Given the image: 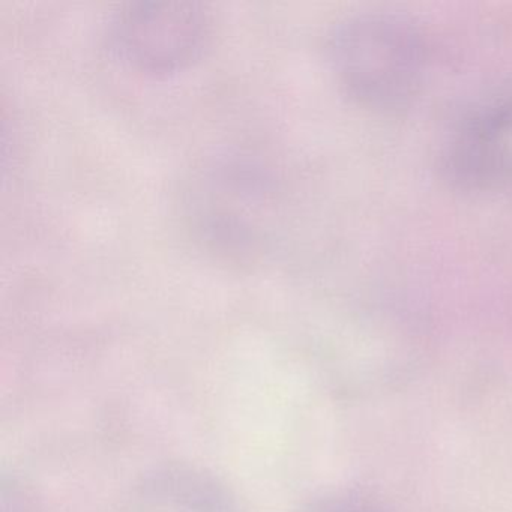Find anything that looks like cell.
Wrapping results in <instances>:
<instances>
[{
  "instance_id": "1",
  "label": "cell",
  "mask_w": 512,
  "mask_h": 512,
  "mask_svg": "<svg viewBox=\"0 0 512 512\" xmlns=\"http://www.w3.org/2000/svg\"><path fill=\"white\" fill-rule=\"evenodd\" d=\"M328 53L338 85L368 109H403L424 83V37L409 20L395 14L344 20L332 32Z\"/></svg>"
},
{
  "instance_id": "2",
  "label": "cell",
  "mask_w": 512,
  "mask_h": 512,
  "mask_svg": "<svg viewBox=\"0 0 512 512\" xmlns=\"http://www.w3.org/2000/svg\"><path fill=\"white\" fill-rule=\"evenodd\" d=\"M211 40V16L193 2H136L109 25L110 52L143 76L184 71L202 58Z\"/></svg>"
},
{
  "instance_id": "3",
  "label": "cell",
  "mask_w": 512,
  "mask_h": 512,
  "mask_svg": "<svg viewBox=\"0 0 512 512\" xmlns=\"http://www.w3.org/2000/svg\"><path fill=\"white\" fill-rule=\"evenodd\" d=\"M442 167L448 181L461 190H511L512 98L467 116L446 143Z\"/></svg>"
},
{
  "instance_id": "4",
  "label": "cell",
  "mask_w": 512,
  "mask_h": 512,
  "mask_svg": "<svg viewBox=\"0 0 512 512\" xmlns=\"http://www.w3.org/2000/svg\"><path fill=\"white\" fill-rule=\"evenodd\" d=\"M136 512H250L238 494L208 470L188 464L158 467L137 485Z\"/></svg>"
},
{
  "instance_id": "5",
  "label": "cell",
  "mask_w": 512,
  "mask_h": 512,
  "mask_svg": "<svg viewBox=\"0 0 512 512\" xmlns=\"http://www.w3.org/2000/svg\"><path fill=\"white\" fill-rule=\"evenodd\" d=\"M305 512H389L379 500L358 490H341L314 500Z\"/></svg>"
}]
</instances>
